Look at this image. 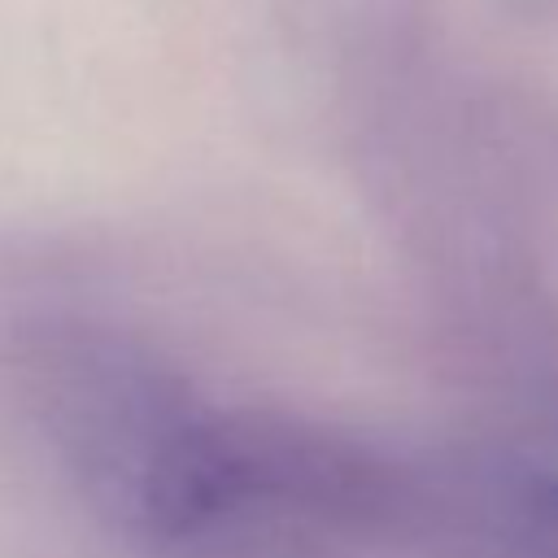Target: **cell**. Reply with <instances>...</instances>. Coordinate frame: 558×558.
<instances>
[{"label":"cell","mask_w":558,"mask_h":558,"mask_svg":"<svg viewBox=\"0 0 558 558\" xmlns=\"http://www.w3.org/2000/svg\"><path fill=\"white\" fill-rule=\"evenodd\" d=\"M17 375L83 501L131 536L170 445L201 410L192 384L153 349L83 318L31 327L17 349Z\"/></svg>","instance_id":"1"},{"label":"cell","mask_w":558,"mask_h":558,"mask_svg":"<svg viewBox=\"0 0 558 558\" xmlns=\"http://www.w3.org/2000/svg\"><path fill=\"white\" fill-rule=\"evenodd\" d=\"M418 536L471 558H558V471L493 458L423 466Z\"/></svg>","instance_id":"2"}]
</instances>
